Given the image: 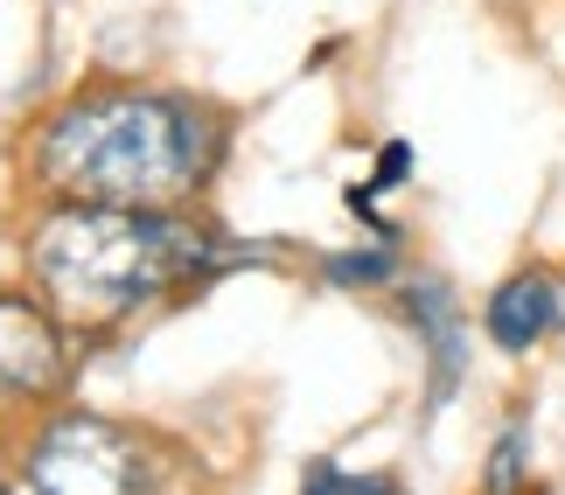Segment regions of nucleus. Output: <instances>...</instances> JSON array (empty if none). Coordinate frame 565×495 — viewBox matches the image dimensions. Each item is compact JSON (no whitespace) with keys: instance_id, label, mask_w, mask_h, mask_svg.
<instances>
[{"instance_id":"f257e3e1","label":"nucleus","mask_w":565,"mask_h":495,"mask_svg":"<svg viewBox=\"0 0 565 495\" xmlns=\"http://www.w3.org/2000/svg\"><path fill=\"white\" fill-rule=\"evenodd\" d=\"M216 161V126L168 92H84L42 126L35 175L63 203L168 209Z\"/></svg>"},{"instance_id":"f03ea898","label":"nucleus","mask_w":565,"mask_h":495,"mask_svg":"<svg viewBox=\"0 0 565 495\" xmlns=\"http://www.w3.org/2000/svg\"><path fill=\"white\" fill-rule=\"evenodd\" d=\"M216 238L168 209H119V203H63L35 224L29 272L42 308L71 329H113V321L154 308L175 287L203 279Z\"/></svg>"},{"instance_id":"7ed1b4c3","label":"nucleus","mask_w":565,"mask_h":495,"mask_svg":"<svg viewBox=\"0 0 565 495\" xmlns=\"http://www.w3.org/2000/svg\"><path fill=\"white\" fill-rule=\"evenodd\" d=\"M29 488L35 495H154L147 446L126 426L98 412H63L29 446Z\"/></svg>"},{"instance_id":"20e7f679","label":"nucleus","mask_w":565,"mask_h":495,"mask_svg":"<svg viewBox=\"0 0 565 495\" xmlns=\"http://www.w3.org/2000/svg\"><path fill=\"white\" fill-rule=\"evenodd\" d=\"M63 384L56 314L42 300H0V405L50 398Z\"/></svg>"},{"instance_id":"39448f33","label":"nucleus","mask_w":565,"mask_h":495,"mask_svg":"<svg viewBox=\"0 0 565 495\" xmlns=\"http://www.w3.org/2000/svg\"><path fill=\"white\" fill-rule=\"evenodd\" d=\"M405 321L419 329L426 363H433L426 405H447L454 391H461V370H468V329H461V308H454V287H447V279H412Z\"/></svg>"},{"instance_id":"423d86ee","label":"nucleus","mask_w":565,"mask_h":495,"mask_svg":"<svg viewBox=\"0 0 565 495\" xmlns=\"http://www.w3.org/2000/svg\"><path fill=\"white\" fill-rule=\"evenodd\" d=\"M482 329H489L495 349H510V356L537 349V342L558 329V279L552 272H510L503 287L489 293Z\"/></svg>"},{"instance_id":"0eeeda50","label":"nucleus","mask_w":565,"mask_h":495,"mask_svg":"<svg viewBox=\"0 0 565 495\" xmlns=\"http://www.w3.org/2000/svg\"><path fill=\"white\" fill-rule=\"evenodd\" d=\"M300 495H405V488L391 475H350V467H335V461H315Z\"/></svg>"},{"instance_id":"6e6552de","label":"nucleus","mask_w":565,"mask_h":495,"mask_svg":"<svg viewBox=\"0 0 565 495\" xmlns=\"http://www.w3.org/2000/svg\"><path fill=\"white\" fill-rule=\"evenodd\" d=\"M524 454H531V433H524V426H510V433L495 440V454H489L482 495H516V488H524Z\"/></svg>"},{"instance_id":"1a4fd4ad","label":"nucleus","mask_w":565,"mask_h":495,"mask_svg":"<svg viewBox=\"0 0 565 495\" xmlns=\"http://www.w3.org/2000/svg\"><path fill=\"white\" fill-rule=\"evenodd\" d=\"M391 272H398L391 238L377 251H342V258H329V279H335V287H377V279H391Z\"/></svg>"},{"instance_id":"9d476101","label":"nucleus","mask_w":565,"mask_h":495,"mask_svg":"<svg viewBox=\"0 0 565 495\" xmlns=\"http://www.w3.org/2000/svg\"><path fill=\"white\" fill-rule=\"evenodd\" d=\"M405 175H412V147H405V140H391V147H384V161H377V182H371V189H391V182H405Z\"/></svg>"},{"instance_id":"9b49d317","label":"nucleus","mask_w":565,"mask_h":495,"mask_svg":"<svg viewBox=\"0 0 565 495\" xmlns=\"http://www.w3.org/2000/svg\"><path fill=\"white\" fill-rule=\"evenodd\" d=\"M0 495H8V488H0Z\"/></svg>"}]
</instances>
